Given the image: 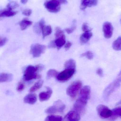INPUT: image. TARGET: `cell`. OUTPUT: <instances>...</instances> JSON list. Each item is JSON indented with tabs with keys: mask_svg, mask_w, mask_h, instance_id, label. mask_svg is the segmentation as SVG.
Wrapping results in <instances>:
<instances>
[{
	"mask_svg": "<svg viewBox=\"0 0 121 121\" xmlns=\"http://www.w3.org/2000/svg\"><path fill=\"white\" fill-rule=\"evenodd\" d=\"M32 23L33 22L28 18H25L20 22L19 25L21 30H24L31 25Z\"/></svg>",
	"mask_w": 121,
	"mask_h": 121,
	"instance_id": "obj_20",
	"label": "cell"
},
{
	"mask_svg": "<svg viewBox=\"0 0 121 121\" xmlns=\"http://www.w3.org/2000/svg\"><path fill=\"white\" fill-rule=\"evenodd\" d=\"M38 72L36 66L28 65L24 71L23 79L25 81H28L33 79H40L41 78V76L38 74Z\"/></svg>",
	"mask_w": 121,
	"mask_h": 121,
	"instance_id": "obj_1",
	"label": "cell"
},
{
	"mask_svg": "<svg viewBox=\"0 0 121 121\" xmlns=\"http://www.w3.org/2000/svg\"><path fill=\"white\" fill-rule=\"evenodd\" d=\"M97 111L98 114L102 118H108L112 114V111L103 104L98 105L97 108Z\"/></svg>",
	"mask_w": 121,
	"mask_h": 121,
	"instance_id": "obj_8",
	"label": "cell"
},
{
	"mask_svg": "<svg viewBox=\"0 0 121 121\" xmlns=\"http://www.w3.org/2000/svg\"><path fill=\"white\" fill-rule=\"evenodd\" d=\"M58 1L59 2L60 4H66L67 3V0H58Z\"/></svg>",
	"mask_w": 121,
	"mask_h": 121,
	"instance_id": "obj_40",
	"label": "cell"
},
{
	"mask_svg": "<svg viewBox=\"0 0 121 121\" xmlns=\"http://www.w3.org/2000/svg\"><path fill=\"white\" fill-rule=\"evenodd\" d=\"M17 12L6 8L0 10V18L3 17H10L16 15Z\"/></svg>",
	"mask_w": 121,
	"mask_h": 121,
	"instance_id": "obj_16",
	"label": "cell"
},
{
	"mask_svg": "<svg viewBox=\"0 0 121 121\" xmlns=\"http://www.w3.org/2000/svg\"><path fill=\"white\" fill-rule=\"evenodd\" d=\"M82 85V82L79 80L73 82L67 89V94L72 98H75L81 89Z\"/></svg>",
	"mask_w": 121,
	"mask_h": 121,
	"instance_id": "obj_3",
	"label": "cell"
},
{
	"mask_svg": "<svg viewBox=\"0 0 121 121\" xmlns=\"http://www.w3.org/2000/svg\"><path fill=\"white\" fill-rule=\"evenodd\" d=\"M76 26L74 24L71 27V28H67L65 29V31L67 32V33L68 34H71L72 33L74 32V30L76 29Z\"/></svg>",
	"mask_w": 121,
	"mask_h": 121,
	"instance_id": "obj_33",
	"label": "cell"
},
{
	"mask_svg": "<svg viewBox=\"0 0 121 121\" xmlns=\"http://www.w3.org/2000/svg\"><path fill=\"white\" fill-rule=\"evenodd\" d=\"M43 84V81L42 80H38L36 82L34 85L31 87L30 89V92L31 93H33L35 92L37 90L40 89Z\"/></svg>",
	"mask_w": 121,
	"mask_h": 121,
	"instance_id": "obj_22",
	"label": "cell"
},
{
	"mask_svg": "<svg viewBox=\"0 0 121 121\" xmlns=\"http://www.w3.org/2000/svg\"><path fill=\"white\" fill-rule=\"evenodd\" d=\"M58 74V72L56 70L54 69H50L48 71L47 73V79H49L52 78L57 76Z\"/></svg>",
	"mask_w": 121,
	"mask_h": 121,
	"instance_id": "obj_26",
	"label": "cell"
},
{
	"mask_svg": "<svg viewBox=\"0 0 121 121\" xmlns=\"http://www.w3.org/2000/svg\"><path fill=\"white\" fill-rule=\"evenodd\" d=\"M82 29L84 32L91 31L92 30L90 27H89L88 24L86 23H83L82 27Z\"/></svg>",
	"mask_w": 121,
	"mask_h": 121,
	"instance_id": "obj_32",
	"label": "cell"
},
{
	"mask_svg": "<svg viewBox=\"0 0 121 121\" xmlns=\"http://www.w3.org/2000/svg\"><path fill=\"white\" fill-rule=\"evenodd\" d=\"M13 75L7 73H1L0 74V83L9 82L13 80Z\"/></svg>",
	"mask_w": 121,
	"mask_h": 121,
	"instance_id": "obj_17",
	"label": "cell"
},
{
	"mask_svg": "<svg viewBox=\"0 0 121 121\" xmlns=\"http://www.w3.org/2000/svg\"><path fill=\"white\" fill-rule=\"evenodd\" d=\"M121 73L118 78L113 82L111 83L104 90L103 92L104 99L107 100L109 96L116 90L121 85Z\"/></svg>",
	"mask_w": 121,
	"mask_h": 121,
	"instance_id": "obj_2",
	"label": "cell"
},
{
	"mask_svg": "<svg viewBox=\"0 0 121 121\" xmlns=\"http://www.w3.org/2000/svg\"><path fill=\"white\" fill-rule=\"evenodd\" d=\"M55 38L65 36L63 30L59 27H57L55 28Z\"/></svg>",
	"mask_w": 121,
	"mask_h": 121,
	"instance_id": "obj_28",
	"label": "cell"
},
{
	"mask_svg": "<svg viewBox=\"0 0 121 121\" xmlns=\"http://www.w3.org/2000/svg\"><path fill=\"white\" fill-rule=\"evenodd\" d=\"M32 13V11L31 9H25L23 11L22 13L23 15L26 16H28L31 15Z\"/></svg>",
	"mask_w": 121,
	"mask_h": 121,
	"instance_id": "obj_34",
	"label": "cell"
},
{
	"mask_svg": "<svg viewBox=\"0 0 121 121\" xmlns=\"http://www.w3.org/2000/svg\"><path fill=\"white\" fill-rule=\"evenodd\" d=\"M47 91L40 92L39 95V99L41 102L47 101L50 98L52 94V90L50 87H46Z\"/></svg>",
	"mask_w": 121,
	"mask_h": 121,
	"instance_id": "obj_13",
	"label": "cell"
},
{
	"mask_svg": "<svg viewBox=\"0 0 121 121\" xmlns=\"http://www.w3.org/2000/svg\"><path fill=\"white\" fill-rule=\"evenodd\" d=\"M91 88L89 86H84L81 90L80 94V97L88 101L90 98Z\"/></svg>",
	"mask_w": 121,
	"mask_h": 121,
	"instance_id": "obj_14",
	"label": "cell"
},
{
	"mask_svg": "<svg viewBox=\"0 0 121 121\" xmlns=\"http://www.w3.org/2000/svg\"><path fill=\"white\" fill-rule=\"evenodd\" d=\"M94 55L93 53L91 51H87L85 53H83L81 55V57H85L88 59L91 60L94 58Z\"/></svg>",
	"mask_w": 121,
	"mask_h": 121,
	"instance_id": "obj_29",
	"label": "cell"
},
{
	"mask_svg": "<svg viewBox=\"0 0 121 121\" xmlns=\"http://www.w3.org/2000/svg\"><path fill=\"white\" fill-rule=\"evenodd\" d=\"M90 0H81L80 9L85 10L87 7H90Z\"/></svg>",
	"mask_w": 121,
	"mask_h": 121,
	"instance_id": "obj_27",
	"label": "cell"
},
{
	"mask_svg": "<svg viewBox=\"0 0 121 121\" xmlns=\"http://www.w3.org/2000/svg\"><path fill=\"white\" fill-rule=\"evenodd\" d=\"M113 26L110 22H105L103 24V30L105 38L109 39L112 37L113 33Z\"/></svg>",
	"mask_w": 121,
	"mask_h": 121,
	"instance_id": "obj_9",
	"label": "cell"
},
{
	"mask_svg": "<svg viewBox=\"0 0 121 121\" xmlns=\"http://www.w3.org/2000/svg\"><path fill=\"white\" fill-rule=\"evenodd\" d=\"M121 107H117L114 109L112 111V114L109 118V121H114L118 118L121 117Z\"/></svg>",
	"mask_w": 121,
	"mask_h": 121,
	"instance_id": "obj_18",
	"label": "cell"
},
{
	"mask_svg": "<svg viewBox=\"0 0 121 121\" xmlns=\"http://www.w3.org/2000/svg\"><path fill=\"white\" fill-rule=\"evenodd\" d=\"M98 0H90V7L94 6L97 4Z\"/></svg>",
	"mask_w": 121,
	"mask_h": 121,
	"instance_id": "obj_38",
	"label": "cell"
},
{
	"mask_svg": "<svg viewBox=\"0 0 121 121\" xmlns=\"http://www.w3.org/2000/svg\"><path fill=\"white\" fill-rule=\"evenodd\" d=\"M80 118V114L78 112L75 111H72L65 116L62 121H79Z\"/></svg>",
	"mask_w": 121,
	"mask_h": 121,
	"instance_id": "obj_12",
	"label": "cell"
},
{
	"mask_svg": "<svg viewBox=\"0 0 121 121\" xmlns=\"http://www.w3.org/2000/svg\"><path fill=\"white\" fill-rule=\"evenodd\" d=\"M65 106L63 102L60 100H57L54 103L53 106L50 107L45 110V113L47 114H53L55 113H62L64 112Z\"/></svg>",
	"mask_w": 121,
	"mask_h": 121,
	"instance_id": "obj_6",
	"label": "cell"
},
{
	"mask_svg": "<svg viewBox=\"0 0 121 121\" xmlns=\"http://www.w3.org/2000/svg\"><path fill=\"white\" fill-rule=\"evenodd\" d=\"M72 45V43L70 42H67L65 46V50L67 51L69 50L70 49Z\"/></svg>",
	"mask_w": 121,
	"mask_h": 121,
	"instance_id": "obj_36",
	"label": "cell"
},
{
	"mask_svg": "<svg viewBox=\"0 0 121 121\" xmlns=\"http://www.w3.org/2000/svg\"><path fill=\"white\" fill-rule=\"evenodd\" d=\"M96 73L100 77H103V71L101 68H98L97 70Z\"/></svg>",
	"mask_w": 121,
	"mask_h": 121,
	"instance_id": "obj_37",
	"label": "cell"
},
{
	"mask_svg": "<svg viewBox=\"0 0 121 121\" xmlns=\"http://www.w3.org/2000/svg\"><path fill=\"white\" fill-rule=\"evenodd\" d=\"M25 87V86L24 83L22 82H20L18 84L17 88H16V90L18 92H20L24 89Z\"/></svg>",
	"mask_w": 121,
	"mask_h": 121,
	"instance_id": "obj_31",
	"label": "cell"
},
{
	"mask_svg": "<svg viewBox=\"0 0 121 121\" xmlns=\"http://www.w3.org/2000/svg\"><path fill=\"white\" fill-rule=\"evenodd\" d=\"M121 37H119L113 43L112 47L113 49L117 51L121 50Z\"/></svg>",
	"mask_w": 121,
	"mask_h": 121,
	"instance_id": "obj_24",
	"label": "cell"
},
{
	"mask_svg": "<svg viewBox=\"0 0 121 121\" xmlns=\"http://www.w3.org/2000/svg\"><path fill=\"white\" fill-rule=\"evenodd\" d=\"M1 39V38H0V39Z\"/></svg>",
	"mask_w": 121,
	"mask_h": 121,
	"instance_id": "obj_42",
	"label": "cell"
},
{
	"mask_svg": "<svg viewBox=\"0 0 121 121\" xmlns=\"http://www.w3.org/2000/svg\"><path fill=\"white\" fill-rule=\"evenodd\" d=\"M55 38L56 39L54 41L58 49L59 50L65 44L66 42L65 36Z\"/></svg>",
	"mask_w": 121,
	"mask_h": 121,
	"instance_id": "obj_21",
	"label": "cell"
},
{
	"mask_svg": "<svg viewBox=\"0 0 121 121\" xmlns=\"http://www.w3.org/2000/svg\"><path fill=\"white\" fill-rule=\"evenodd\" d=\"M87 100L79 97L76 101L74 105V108L75 111L80 114V113L83 112L87 103Z\"/></svg>",
	"mask_w": 121,
	"mask_h": 121,
	"instance_id": "obj_10",
	"label": "cell"
},
{
	"mask_svg": "<svg viewBox=\"0 0 121 121\" xmlns=\"http://www.w3.org/2000/svg\"><path fill=\"white\" fill-rule=\"evenodd\" d=\"M48 47L49 48H55L56 45L54 41H51L50 43L49 44Z\"/></svg>",
	"mask_w": 121,
	"mask_h": 121,
	"instance_id": "obj_39",
	"label": "cell"
},
{
	"mask_svg": "<svg viewBox=\"0 0 121 121\" xmlns=\"http://www.w3.org/2000/svg\"><path fill=\"white\" fill-rule=\"evenodd\" d=\"M28 0H21V2L23 4H25L27 2Z\"/></svg>",
	"mask_w": 121,
	"mask_h": 121,
	"instance_id": "obj_41",
	"label": "cell"
},
{
	"mask_svg": "<svg viewBox=\"0 0 121 121\" xmlns=\"http://www.w3.org/2000/svg\"><path fill=\"white\" fill-rule=\"evenodd\" d=\"M60 5L58 0H46L44 3L45 7L49 12L55 13L60 10Z\"/></svg>",
	"mask_w": 121,
	"mask_h": 121,
	"instance_id": "obj_5",
	"label": "cell"
},
{
	"mask_svg": "<svg viewBox=\"0 0 121 121\" xmlns=\"http://www.w3.org/2000/svg\"><path fill=\"white\" fill-rule=\"evenodd\" d=\"M8 41V39L6 38L0 39V47L4 46Z\"/></svg>",
	"mask_w": 121,
	"mask_h": 121,
	"instance_id": "obj_35",
	"label": "cell"
},
{
	"mask_svg": "<svg viewBox=\"0 0 121 121\" xmlns=\"http://www.w3.org/2000/svg\"><path fill=\"white\" fill-rule=\"evenodd\" d=\"M19 5L18 3L15 1H12L9 3L7 5V8L13 10L18 7Z\"/></svg>",
	"mask_w": 121,
	"mask_h": 121,
	"instance_id": "obj_30",
	"label": "cell"
},
{
	"mask_svg": "<svg viewBox=\"0 0 121 121\" xmlns=\"http://www.w3.org/2000/svg\"><path fill=\"white\" fill-rule=\"evenodd\" d=\"M75 72V69H65L56 76L58 81L62 82H67L73 76Z\"/></svg>",
	"mask_w": 121,
	"mask_h": 121,
	"instance_id": "obj_4",
	"label": "cell"
},
{
	"mask_svg": "<svg viewBox=\"0 0 121 121\" xmlns=\"http://www.w3.org/2000/svg\"><path fill=\"white\" fill-rule=\"evenodd\" d=\"M39 23L40 26L41 32L43 38L51 34L52 32V27L50 26L45 25V21L44 19H41L39 22Z\"/></svg>",
	"mask_w": 121,
	"mask_h": 121,
	"instance_id": "obj_11",
	"label": "cell"
},
{
	"mask_svg": "<svg viewBox=\"0 0 121 121\" xmlns=\"http://www.w3.org/2000/svg\"><path fill=\"white\" fill-rule=\"evenodd\" d=\"M62 117L55 115H50L47 117L45 121H62Z\"/></svg>",
	"mask_w": 121,
	"mask_h": 121,
	"instance_id": "obj_25",
	"label": "cell"
},
{
	"mask_svg": "<svg viewBox=\"0 0 121 121\" xmlns=\"http://www.w3.org/2000/svg\"><path fill=\"white\" fill-rule=\"evenodd\" d=\"M65 69H74L76 68V62L74 60L70 59L67 60L64 64Z\"/></svg>",
	"mask_w": 121,
	"mask_h": 121,
	"instance_id": "obj_23",
	"label": "cell"
},
{
	"mask_svg": "<svg viewBox=\"0 0 121 121\" xmlns=\"http://www.w3.org/2000/svg\"><path fill=\"white\" fill-rule=\"evenodd\" d=\"M37 100V95L32 93L27 95L23 99V101L25 103L30 104H34L36 102Z\"/></svg>",
	"mask_w": 121,
	"mask_h": 121,
	"instance_id": "obj_15",
	"label": "cell"
},
{
	"mask_svg": "<svg viewBox=\"0 0 121 121\" xmlns=\"http://www.w3.org/2000/svg\"><path fill=\"white\" fill-rule=\"evenodd\" d=\"M46 47L43 45L39 44H33L30 48V53L34 58L40 56L46 50Z\"/></svg>",
	"mask_w": 121,
	"mask_h": 121,
	"instance_id": "obj_7",
	"label": "cell"
},
{
	"mask_svg": "<svg viewBox=\"0 0 121 121\" xmlns=\"http://www.w3.org/2000/svg\"><path fill=\"white\" fill-rule=\"evenodd\" d=\"M91 31L84 32L80 37V41L82 44H85L89 42L92 36Z\"/></svg>",
	"mask_w": 121,
	"mask_h": 121,
	"instance_id": "obj_19",
	"label": "cell"
}]
</instances>
